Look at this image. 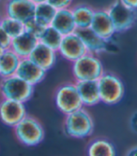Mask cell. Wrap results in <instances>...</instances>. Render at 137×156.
<instances>
[{
  "label": "cell",
  "instance_id": "cell-11",
  "mask_svg": "<svg viewBox=\"0 0 137 156\" xmlns=\"http://www.w3.org/2000/svg\"><path fill=\"white\" fill-rule=\"evenodd\" d=\"M16 75L24 81L35 86V85L40 83L44 80L46 76V71L39 66L36 63H34L29 57H27L21 59L16 71Z\"/></svg>",
  "mask_w": 137,
  "mask_h": 156
},
{
  "label": "cell",
  "instance_id": "cell-26",
  "mask_svg": "<svg viewBox=\"0 0 137 156\" xmlns=\"http://www.w3.org/2000/svg\"><path fill=\"white\" fill-rule=\"evenodd\" d=\"M11 37L0 27V47L4 50L9 49L11 44Z\"/></svg>",
  "mask_w": 137,
  "mask_h": 156
},
{
  "label": "cell",
  "instance_id": "cell-28",
  "mask_svg": "<svg viewBox=\"0 0 137 156\" xmlns=\"http://www.w3.org/2000/svg\"><path fill=\"white\" fill-rule=\"evenodd\" d=\"M118 1L129 9L137 10V0H118Z\"/></svg>",
  "mask_w": 137,
  "mask_h": 156
},
{
  "label": "cell",
  "instance_id": "cell-13",
  "mask_svg": "<svg viewBox=\"0 0 137 156\" xmlns=\"http://www.w3.org/2000/svg\"><path fill=\"white\" fill-rule=\"evenodd\" d=\"M76 33L83 41L87 52L98 55L107 50L109 40L100 37L90 27L84 28V29H77Z\"/></svg>",
  "mask_w": 137,
  "mask_h": 156
},
{
  "label": "cell",
  "instance_id": "cell-33",
  "mask_svg": "<svg viewBox=\"0 0 137 156\" xmlns=\"http://www.w3.org/2000/svg\"><path fill=\"white\" fill-rule=\"evenodd\" d=\"M0 18H1V17H0Z\"/></svg>",
  "mask_w": 137,
  "mask_h": 156
},
{
  "label": "cell",
  "instance_id": "cell-14",
  "mask_svg": "<svg viewBox=\"0 0 137 156\" xmlns=\"http://www.w3.org/2000/svg\"><path fill=\"white\" fill-rule=\"evenodd\" d=\"M29 58L47 72L56 65L57 51L45 46L40 42H38V44L30 53Z\"/></svg>",
  "mask_w": 137,
  "mask_h": 156
},
{
  "label": "cell",
  "instance_id": "cell-29",
  "mask_svg": "<svg viewBox=\"0 0 137 156\" xmlns=\"http://www.w3.org/2000/svg\"><path fill=\"white\" fill-rule=\"evenodd\" d=\"M125 156H137V146H134L132 148H131Z\"/></svg>",
  "mask_w": 137,
  "mask_h": 156
},
{
  "label": "cell",
  "instance_id": "cell-16",
  "mask_svg": "<svg viewBox=\"0 0 137 156\" xmlns=\"http://www.w3.org/2000/svg\"><path fill=\"white\" fill-rule=\"evenodd\" d=\"M38 42L39 39L36 37L24 31L21 35L11 39L9 49L14 51L21 59L27 58L29 57L30 53L38 44Z\"/></svg>",
  "mask_w": 137,
  "mask_h": 156
},
{
  "label": "cell",
  "instance_id": "cell-24",
  "mask_svg": "<svg viewBox=\"0 0 137 156\" xmlns=\"http://www.w3.org/2000/svg\"><path fill=\"white\" fill-rule=\"evenodd\" d=\"M46 27L47 26H45L42 23H39V21H37L35 18H32L24 23V31L33 35L39 39V37L43 34V32L44 31Z\"/></svg>",
  "mask_w": 137,
  "mask_h": 156
},
{
  "label": "cell",
  "instance_id": "cell-15",
  "mask_svg": "<svg viewBox=\"0 0 137 156\" xmlns=\"http://www.w3.org/2000/svg\"><path fill=\"white\" fill-rule=\"evenodd\" d=\"M75 84L84 107H92L101 103L97 80L75 81Z\"/></svg>",
  "mask_w": 137,
  "mask_h": 156
},
{
  "label": "cell",
  "instance_id": "cell-7",
  "mask_svg": "<svg viewBox=\"0 0 137 156\" xmlns=\"http://www.w3.org/2000/svg\"><path fill=\"white\" fill-rule=\"evenodd\" d=\"M117 33L125 32L135 24L137 21V10L122 5L118 0L107 9Z\"/></svg>",
  "mask_w": 137,
  "mask_h": 156
},
{
  "label": "cell",
  "instance_id": "cell-18",
  "mask_svg": "<svg viewBox=\"0 0 137 156\" xmlns=\"http://www.w3.org/2000/svg\"><path fill=\"white\" fill-rule=\"evenodd\" d=\"M87 156H117L116 147L107 138H95L87 148Z\"/></svg>",
  "mask_w": 137,
  "mask_h": 156
},
{
  "label": "cell",
  "instance_id": "cell-31",
  "mask_svg": "<svg viewBox=\"0 0 137 156\" xmlns=\"http://www.w3.org/2000/svg\"><path fill=\"white\" fill-rule=\"evenodd\" d=\"M5 51L4 49H2L1 47H0V56H1V54L3 53V51Z\"/></svg>",
  "mask_w": 137,
  "mask_h": 156
},
{
  "label": "cell",
  "instance_id": "cell-30",
  "mask_svg": "<svg viewBox=\"0 0 137 156\" xmlns=\"http://www.w3.org/2000/svg\"><path fill=\"white\" fill-rule=\"evenodd\" d=\"M32 1L35 3V4H38V3H42V2H45L47 0H32Z\"/></svg>",
  "mask_w": 137,
  "mask_h": 156
},
{
  "label": "cell",
  "instance_id": "cell-22",
  "mask_svg": "<svg viewBox=\"0 0 137 156\" xmlns=\"http://www.w3.org/2000/svg\"><path fill=\"white\" fill-rule=\"evenodd\" d=\"M63 37L64 36L61 33H59L57 29H54L53 26L48 25L39 37V42L57 51L62 42Z\"/></svg>",
  "mask_w": 137,
  "mask_h": 156
},
{
  "label": "cell",
  "instance_id": "cell-5",
  "mask_svg": "<svg viewBox=\"0 0 137 156\" xmlns=\"http://www.w3.org/2000/svg\"><path fill=\"white\" fill-rule=\"evenodd\" d=\"M98 81L101 102L105 105L113 106L118 104L125 94V87L122 80L116 74L105 72L100 77Z\"/></svg>",
  "mask_w": 137,
  "mask_h": 156
},
{
  "label": "cell",
  "instance_id": "cell-12",
  "mask_svg": "<svg viewBox=\"0 0 137 156\" xmlns=\"http://www.w3.org/2000/svg\"><path fill=\"white\" fill-rule=\"evenodd\" d=\"M90 28L102 38L109 40L117 33L107 9L95 10Z\"/></svg>",
  "mask_w": 137,
  "mask_h": 156
},
{
  "label": "cell",
  "instance_id": "cell-3",
  "mask_svg": "<svg viewBox=\"0 0 137 156\" xmlns=\"http://www.w3.org/2000/svg\"><path fill=\"white\" fill-rule=\"evenodd\" d=\"M34 86L24 81L16 74L1 78L0 80V94L2 98L11 99L22 103H26L32 98Z\"/></svg>",
  "mask_w": 137,
  "mask_h": 156
},
{
  "label": "cell",
  "instance_id": "cell-32",
  "mask_svg": "<svg viewBox=\"0 0 137 156\" xmlns=\"http://www.w3.org/2000/svg\"><path fill=\"white\" fill-rule=\"evenodd\" d=\"M0 78H1V74H0Z\"/></svg>",
  "mask_w": 137,
  "mask_h": 156
},
{
  "label": "cell",
  "instance_id": "cell-6",
  "mask_svg": "<svg viewBox=\"0 0 137 156\" xmlns=\"http://www.w3.org/2000/svg\"><path fill=\"white\" fill-rule=\"evenodd\" d=\"M54 102L57 109L65 115L84 107L75 82H67L58 86L54 93Z\"/></svg>",
  "mask_w": 137,
  "mask_h": 156
},
{
  "label": "cell",
  "instance_id": "cell-9",
  "mask_svg": "<svg viewBox=\"0 0 137 156\" xmlns=\"http://www.w3.org/2000/svg\"><path fill=\"white\" fill-rule=\"evenodd\" d=\"M57 53L65 60L72 63L87 53V51L83 41L75 32L63 37Z\"/></svg>",
  "mask_w": 137,
  "mask_h": 156
},
{
  "label": "cell",
  "instance_id": "cell-17",
  "mask_svg": "<svg viewBox=\"0 0 137 156\" xmlns=\"http://www.w3.org/2000/svg\"><path fill=\"white\" fill-rule=\"evenodd\" d=\"M51 26L57 29L63 36L75 33L77 28L71 8L57 9L56 15L51 23Z\"/></svg>",
  "mask_w": 137,
  "mask_h": 156
},
{
  "label": "cell",
  "instance_id": "cell-23",
  "mask_svg": "<svg viewBox=\"0 0 137 156\" xmlns=\"http://www.w3.org/2000/svg\"><path fill=\"white\" fill-rule=\"evenodd\" d=\"M0 27L11 37H16L24 32V23L13 18L3 16L0 18Z\"/></svg>",
  "mask_w": 137,
  "mask_h": 156
},
{
  "label": "cell",
  "instance_id": "cell-4",
  "mask_svg": "<svg viewBox=\"0 0 137 156\" xmlns=\"http://www.w3.org/2000/svg\"><path fill=\"white\" fill-rule=\"evenodd\" d=\"M72 71L75 81L98 80L104 73V68L98 55L87 52L72 62Z\"/></svg>",
  "mask_w": 137,
  "mask_h": 156
},
{
  "label": "cell",
  "instance_id": "cell-1",
  "mask_svg": "<svg viewBox=\"0 0 137 156\" xmlns=\"http://www.w3.org/2000/svg\"><path fill=\"white\" fill-rule=\"evenodd\" d=\"M64 131L68 136L74 138L90 136L94 132V121L90 113L83 107L66 115Z\"/></svg>",
  "mask_w": 137,
  "mask_h": 156
},
{
  "label": "cell",
  "instance_id": "cell-20",
  "mask_svg": "<svg viewBox=\"0 0 137 156\" xmlns=\"http://www.w3.org/2000/svg\"><path fill=\"white\" fill-rule=\"evenodd\" d=\"M21 58L10 49H7L0 56V74L1 78L15 75Z\"/></svg>",
  "mask_w": 137,
  "mask_h": 156
},
{
  "label": "cell",
  "instance_id": "cell-10",
  "mask_svg": "<svg viewBox=\"0 0 137 156\" xmlns=\"http://www.w3.org/2000/svg\"><path fill=\"white\" fill-rule=\"evenodd\" d=\"M35 7L36 4L32 0H7L4 7L5 16L25 23L34 18Z\"/></svg>",
  "mask_w": 137,
  "mask_h": 156
},
{
  "label": "cell",
  "instance_id": "cell-27",
  "mask_svg": "<svg viewBox=\"0 0 137 156\" xmlns=\"http://www.w3.org/2000/svg\"><path fill=\"white\" fill-rule=\"evenodd\" d=\"M130 127L133 133L137 134V111H135L130 118Z\"/></svg>",
  "mask_w": 137,
  "mask_h": 156
},
{
  "label": "cell",
  "instance_id": "cell-25",
  "mask_svg": "<svg viewBox=\"0 0 137 156\" xmlns=\"http://www.w3.org/2000/svg\"><path fill=\"white\" fill-rule=\"evenodd\" d=\"M47 1L56 9H61L71 8L73 0H47Z\"/></svg>",
  "mask_w": 137,
  "mask_h": 156
},
{
  "label": "cell",
  "instance_id": "cell-2",
  "mask_svg": "<svg viewBox=\"0 0 137 156\" xmlns=\"http://www.w3.org/2000/svg\"><path fill=\"white\" fill-rule=\"evenodd\" d=\"M14 135L19 142L27 147H34L43 142L45 132L40 122L30 115H26L14 127Z\"/></svg>",
  "mask_w": 137,
  "mask_h": 156
},
{
  "label": "cell",
  "instance_id": "cell-21",
  "mask_svg": "<svg viewBox=\"0 0 137 156\" xmlns=\"http://www.w3.org/2000/svg\"><path fill=\"white\" fill-rule=\"evenodd\" d=\"M57 9H54L48 1L42 2L36 4L35 11H34V18L42 23L45 26L51 25V23L56 15Z\"/></svg>",
  "mask_w": 137,
  "mask_h": 156
},
{
  "label": "cell",
  "instance_id": "cell-19",
  "mask_svg": "<svg viewBox=\"0 0 137 156\" xmlns=\"http://www.w3.org/2000/svg\"><path fill=\"white\" fill-rule=\"evenodd\" d=\"M71 9L77 29L90 27L95 13V9L92 7L87 4H79L71 8Z\"/></svg>",
  "mask_w": 137,
  "mask_h": 156
},
{
  "label": "cell",
  "instance_id": "cell-8",
  "mask_svg": "<svg viewBox=\"0 0 137 156\" xmlns=\"http://www.w3.org/2000/svg\"><path fill=\"white\" fill-rule=\"evenodd\" d=\"M27 115L24 103L2 98L0 101V121L9 127H14Z\"/></svg>",
  "mask_w": 137,
  "mask_h": 156
}]
</instances>
